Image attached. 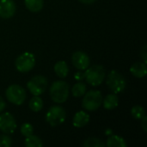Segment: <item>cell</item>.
<instances>
[{"label":"cell","instance_id":"6da1fadb","mask_svg":"<svg viewBox=\"0 0 147 147\" xmlns=\"http://www.w3.org/2000/svg\"><path fill=\"white\" fill-rule=\"evenodd\" d=\"M50 96L54 102L63 103L69 96V85L65 81H55L50 88Z\"/></svg>","mask_w":147,"mask_h":147},{"label":"cell","instance_id":"7a4b0ae2","mask_svg":"<svg viewBox=\"0 0 147 147\" xmlns=\"http://www.w3.org/2000/svg\"><path fill=\"white\" fill-rule=\"evenodd\" d=\"M105 78V70L103 66L96 65L91 67H88L84 71V79L91 86L100 85Z\"/></svg>","mask_w":147,"mask_h":147},{"label":"cell","instance_id":"3957f363","mask_svg":"<svg viewBox=\"0 0 147 147\" xmlns=\"http://www.w3.org/2000/svg\"><path fill=\"white\" fill-rule=\"evenodd\" d=\"M107 85L115 94H118L125 90L127 82L125 80V78L121 73H119L117 71L113 70L108 75Z\"/></svg>","mask_w":147,"mask_h":147},{"label":"cell","instance_id":"277c9868","mask_svg":"<svg viewBox=\"0 0 147 147\" xmlns=\"http://www.w3.org/2000/svg\"><path fill=\"white\" fill-rule=\"evenodd\" d=\"M102 102V96L99 90H90L84 94L82 106L88 111H95L100 108Z\"/></svg>","mask_w":147,"mask_h":147},{"label":"cell","instance_id":"5b68a950","mask_svg":"<svg viewBox=\"0 0 147 147\" xmlns=\"http://www.w3.org/2000/svg\"><path fill=\"white\" fill-rule=\"evenodd\" d=\"M5 95L8 101L15 105H22L26 98L25 90L18 84L9 86L6 90Z\"/></svg>","mask_w":147,"mask_h":147},{"label":"cell","instance_id":"8992f818","mask_svg":"<svg viewBox=\"0 0 147 147\" xmlns=\"http://www.w3.org/2000/svg\"><path fill=\"white\" fill-rule=\"evenodd\" d=\"M65 111L60 106H53L46 115V121L51 127H57L65 120Z\"/></svg>","mask_w":147,"mask_h":147},{"label":"cell","instance_id":"52a82bcc","mask_svg":"<svg viewBox=\"0 0 147 147\" xmlns=\"http://www.w3.org/2000/svg\"><path fill=\"white\" fill-rule=\"evenodd\" d=\"M35 65L34 55L31 53L26 52L19 55L16 60V67L20 72H28L31 71Z\"/></svg>","mask_w":147,"mask_h":147},{"label":"cell","instance_id":"ba28073f","mask_svg":"<svg viewBox=\"0 0 147 147\" xmlns=\"http://www.w3.org/2000/svg\"><path fill=\"white\" fill-rule=\"evenodd\" d=\"M27 87L32 95L40 96L46 90L47 87V79L40 75L35 76L28 82Z\"/></svg>","mask_w":147,"mask_h":147},{"label":"cell","instance_id":"9c48e42d","mask_svg":"<svg viewBox=\"0 0 147 147\" xmlns=\"http://www.w3.org/2000/svg\"><path fill=\"white\" fill-rule=\"evenodd\" d=\"M16 128V121L14 116L6 112L0 115V130L4 134H13Z\"/></svg>","mask_w":147,"mask_h":147},{"label":"cell","instance_id":"30bf717a","mask_svg":"<svg viewBox=\"0 0 147 147\" xmlns=\"http://www.w3.org/2000/svg\"><path fill=\"white\" fill-rule=\"evenodd\" d=\"M71 62L77 69L83 71L86 70L90 66V59L85 53L82 51H77L73 53L71 56Z\"/></svg>","mask_w":147,"mask_h":147},{"label":"cell","instance_id":"8fae6325","mask_svg":"<svg viewBox=\"0 0 147 147\" xmlns=\"http://www.w3.org/2000/svg\"><path fill=\"white\" fill-rule=\"evenodd\" d=\"M16 3L12 0H0V17L11 18L16 13Z\"/></svg>","mask_w":147,"mask_h":147},{"label":"cell","instance_id":"7c38bea8","mask_svg":"<svg viewBox=\"0 0 147 147\" xmlns=\"http://www.w3.org/2000/svg\"><path fill=\"white\" fill-rule=\"evenodd\" d=\"M90 121V115L85 113L84 111H79L76 113V115L73 117L72 124L75 127L81 128L85 127Z\"/></svg>","mask_w":147,"mask_h":147},{"label":"cell","instance_id":"4fadbf2b","mask_svg":"<svg viewBox=\"0 0 147 147\" xmlns=\"http://www.w3.org/2000/svg\"><path fill=\"white\" fill-rule=\"evenodd\" d=\"M130 71L134 77L139 78H142L146 75L147 73L146 64L142 63V62L134 63L130 67Z\"/></svg>","mask_w":147,"mask_h":147},{"label":"cell","instance_id":"5bb4252c","mask_svg":"<svg viewBox=\"0 0 147 147\" xmlns=\"http://www.w3.org/2000/svg\"><path fill=\"white\" fill-rule=\"evenodd\" d=\"M102 100H103V107L105 109H109V110L114 109L119 104V99L115 94H109Z\"/></svg>","mask_w":147,"mask_h":147},{"label":"cell","instance_id":"9a60e30c","mask_svg":"<svg viewBox=\"0 0 147 147\" xmlns=\"http://www.w3.org/2000/svg\"><path fill=\"white\" fill-rule=\"evenodd\" d=\"M54 71L58 77H59L61 78H65L69 72V68H68L67 64L63 60L58 61L54 65Z\"/></svg>","mask_w":147,"mask_h":147},{"label":"cell","instance_id":"2e32d148","mask_svg":"<svg viewBox=\"0 0 147 147\" xmlns=\"http://www.w3.org/2000/svg\"><path fill=\"white\" fill-rule=\"evenodd\" d=\"M106 145L108 147H126L127 146L125 140L118 135H111L108 139Z\"/></svg>","mask_w":147,"mask_h":147},{"label":"cell","instance_id":"e0dca14e","mask_svg":"<svg viewBox=\"0 0 147 147\" xmlns=\"http://www.w3.org/2000/svg\"><path fill=\"white\" fill-rule=\"evenodd\" d=\"M25 5L31 12H39L43 7V0H24Z\"/></svg>","mask_w":147,"mask_h":147},{"label":"cell","instance_id":"ac0fdd59","mask_svg":"<svg viewBox=\"0 0 147 147\" xmlns=\"http://www.w3.org/2000/svg\"><path fill=\"white\" fill-rule=\"evenodd\" d=\"M24 145L26 147H41L43 146V143L39 137L31 134L26 137Z\"/></svg>","mask_w":147,"mask_h":147},{"label":"cell","instance_id":"d6986e66","mask_svg":"<svg viewBox=\"0 0 147 147\" xmlns=\"http://www.w3.org/2000/svg\"><path fill=\"white\" fill-rule=\"evenodd\" d=\"M29 108L34 112H39L43 108V101L38 96H34L29 102Z\"/></svg>","mask_w":147,"mask_h":147},{"label":"cell","instance_id":"ffe728a7","mask_svg":"<svg viewBox=\"0 0 147 147\" xmlns=\"http://www.w3.org/2000/svg\"><path fill=\"white\" fill-rule=\"evenodd\" d=\"M71 92L72 95L75 97H80L82 96H84L86 92V85L84 83L78 82L76 84L73 85L72 89H71Z\"/></svg>","mask_w":147,"mask_h":147},{"label":"cell","instance_id":"44dd1931","mask_svg":"<svg viewBox=\"0 0 147 147\" xmlns=\"http://www.w3.org/2000/svg\"><path fill=\"white\" fill-rule=\"evenodd\" d=\"M131 115L136 120H141L146 115V111L143 107L140 105H136L132 108L131 109Z\"/></svg>","mask_w":147,"mask_h":147},{"label":"cell","instance_id":"7402d4cb","mask_svg":"<svg viewBox=\"0 0 147 147\" xmlns=\"http://www.w3.org/2000/svg\"><path fill=\"white\" fill-rule=\"evenodd\" d=\"M84 147H104L105 144L102 142L99 139L96 138H89L87 139L84 143Z\"/></svg>","mask_w":147,"mask_h":147},{"label":"cell","instance_id":"603a6c76","mask_svg":"<svg viewBox=\"0 0 147 147\" xmlns=\"http://www.w3.org/2000/svg\"><path fill=\"white\" fill-rule=\"evenodd\" d=\"M33 131H34V128H33L32 125L29 123H24L21 127V134L25 137H28V136L33 134Z\"/></svg>","mask_w":147,"mask_h":147},{"label":"cell","instance_id":"cb8c5ba5","mask_svg":"<svg viewBox=\"0 0 147 147\" xmlns=\"http://www.w3.org/2000/svg\"><path fill=\"white\" fill-rule=\"evenodd\" d=\"M11 146V139L5 134L0 135V147H9Z\"/></svg>","mask_w":147,"mask_h":147},{"label":"cell","instance_id":"d4e9b609","mask_svg":"<svg viewBox=\"0 0 147 147\" xmlns=\"http://www.w3.org/2000/svg\"><path fill=\"white\" fill-rule=\"evenodd\" d=\"M74 78H75L77 81H78V82H80V81L84 80V72H82V71H77V72L74 74Z\"/></svg>","mask_w":147,"mask_h":147},{"label":"cell","instance_id":"484cf974","mask_svg":"<svg viewBox=\"0 0 147 147\" xmlns=\"http://www.w3.org/2000/svg\"><path fill=\"white\" fill-rule=\"evenodd\" d=\"M141 56H142V58H143V59H144V63L146 64V46H144V47H143V49H142V51H141Z\"/></svg>","mask_w":147,"mask_h":147},{"label":"cell","instance_id":"4316f807","mask_svg":"<svg viewBox=\"0 0 147 147\" xmlns=\"http://www.w3.org/2000/svg\"><path fill=\"white\" fill-rule=\"evenodd\" d=\"M142 128L145 132H147V117L145 115L142 119Z\"/></svg>","mask_w":147,"mask_h":147},{"label":"cell","instance_id":"83f0119b","mask_svg":"<svg viewBox=\"0 0 147 147\" xmlns=\"http://www.w3.org/2000/svg\"><path fill=\"white\" fill-rule=\"evenodd\" d=\"M5 109V102L3 101V99L0 96V113Z\"/></svg>","mask_w":147,"mask_h":147},{"label":"cell","instance_id":"f1b7e54d","mask_svg":"<svg viewBox=\"0 0 147 147\" xmlns=\"http://www.w3.org/2000/svg\"><path fill=\"white\" fill-rule=\"evenodd\" d=\"M78 1L85 4H90V3H93L96 0H78Z\"/></svg>","mask_w":147,"mask_h":147}]
</instances>
